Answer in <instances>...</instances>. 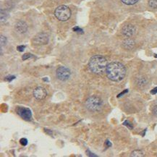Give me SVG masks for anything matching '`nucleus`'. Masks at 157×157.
<instances>
[{
  "label": "nucleus",
  "mask_w": 157,
  "mask_h": 157,
  "mask_svg": "<svg viewBox=\"0 0 157 157\" xmlns=\"http://www.w3.org/2000/svg\"><path fill=\"white\" fill-rule=\"evenodd\" d=\"M106 75L109 80L115 82H119L125 77L126 69L120 62H112L108 64L106 69Z\"/></svg>",
  "instance_id": "obj_1"
},
{
  "label": "nucleus",
  "mask_w": 157,
  "mask_h": 157,
  "mask_svg": "<svg viewBox=\"0 0 157 157\" xmlns=\"http://www.w3.org/2000/svg\"><path fill=\"white\" fill-rule=\"evenodd\" d=\"M108 65L107 60L102 55H94L90 59L88 62V68L91 71L97 75H102L106 72Z\"/></svg>",
  "instance_id": "obj_2"
},
{
  "label": "nucleus",
  "mask_w": 157,
  "mask_h": 157,
  "mask_svg": "<svg viewBox=\"0 0 157 157\" xmlns=\"http://www.w3.org/2000/svg\"><path fill=\"white\" fill-rule=\"evenodd\" d=\"M102 106L103 101L97 96H91L86 101V107L91 111H99L101 109Z\"/></svg>",
  "instance_id": "obj_3"
},
{
  "label": "nucleus",
  "mask_w": 157,
  "mask_h": 157,
  "mask_svg": "<svg viewBox=\"0 0 157 157\" xmlns=\"http://www.w3.org/2000/svg\"><path fill=\"white\" fill-rule=\"evenodd\" d=\"M54 15L60 21H66L71 17V10L65 5L59 6L54 11Z\"/></svg>",
  "instance_id": "obj_4"
},
{
  "label": "nucleus",
  "mask_w": 157,
  "mask_h": 157,
  "mask_svg": "<svg viewBox=\"0 0 157 157\" xmlns=\"http://www.w3.org/2000/svg\"><path fill=\"white\" fill-rule=\"evenodd\" d=\"M56 75L59 80H62V81H66V80H69L71 76V72L70 69H68L66 67L61 66L57 70Z\"/></svg>",
  "instance_id": "obj_5"
},
{
  "label": "nucleus",
  "mask_w": 157,
  "mask_h": 157,
  "mask_svg": "<svg viewBox=\"0 0 157 157\" xmlns=\"http://www.w3.org/2000/svg\"><path fill=\"white\" fill-rule=\"evenodd\" d=\"M33 44L36 46H42L46 45L49 42V37L46 33H38L32 40Z\"/></svg>",
  "instance_id": "obj_6"
},
{
  "label": "nucleus",
  "mask_w": 157,
  "mask_h": 157,
  "mask_svg": "<svg viewBox=\"0 0 157 157\" xmlns=\"http://www.w3.org/2000/svg\"><path fill=\"white\" fill-rule=\"evenodd\" d=\"M16 111L20 117H21L23 119L27 121H30L32 117V114H31V109H29L28 108L25 107H17Z\"/></svg>",
  "instance_id": "obj_7"
},
{
  "label": "nucleus",
  "mask_w": 157,
  "mask_h": 157,
  "mask_svg": "<svg viewBox=\"0 0 157 157\" xmlns=\"http://www.w3.org/2000/svg\"><path fill=\"white\" fill-rule=\"evenodd\" d=\"M47 95L46 90L43 87H37L33 91V96L38 100H42L46 98Z\"/></svg>",
  "instance_id": "obj_8"
},
{
  "label": "nucleus",
  "mask_w": 157,
  "mask_h": 157,
  "mask_svg": "<svg viewBox=\"0 0 157 157\" xmlns=\"http://www.w3.org/2000/svg\"><path fill=\"white\" fill-rule=\"evenodd\" d=\"M135 28L134 25L131 24H127L123 27L122 29V33L125 36L131 37L135 34Z\"/></svg>",
  "instance_id": "obj_9"
},
{
  "label": "nucleus",
  "mask_w": 157,
  "mask_h": 157,
  "mask_svg": "<svg viewBox=\"0 0 157 157\" xmlns=\"http://www.w3.org/2000/svg\"><path fill=\"white\" fill-rule=\"evenodd\" d=\"M15 30L20 33H25L28 31V25L24 21L20 20L15 25Z\"/></svg>",
  "instance_id": "obj_10"
},
{
  "label": "nucleus",
  "mask_w": 157,
  "mask_h": 157,
  "mask_svg": "<svg viewBox=\"0 0 157 157\" xmlns=\"http://www.w3.org/2000/svg\"><path fill=\"white\" fill-rule=\"evenodd\" d=\"M135 46V42L134 41L132 40L130 38H127L122 43V46L123 48L127 50H130L134 47Z\"/></svg>",
  "instance_id": "obj_11"
},
{
  "label": "nucleus",
  "mask_w": 157,
  "mask_h": 157,
  "mask_svg": "<svg viewBox=\"0 0 157 157\" xmlns=\"http://www.w3.org/2000/svg\"><path fill=\"white\" fill-rule=\"evenodd\" d=\"M148 83V80H147L146 78L144 76H140L137 78L136 80V85L138 88H143L147 85Z\"/></svg>",
  "instance_id": "obj_12"
},
{
  "label": "nucleus",
  "mask_w": 157,
  "mask_h": 157,
  "mask_svg": "<svg viewBox=\"0 0 157 157\" xmlns=\"http://www.w3.org/2000/svg\"><path fill=\"white\" fill-rule=\"evenodd\" d=\"M8 17V13L5 9H1V22H5Z\"/></svg>",
  "instance_id": "obj_13"
},
{
  "label": "nucleus",
  "mask_w": 157,
  "mask_h": 157,
  "mask_svg": "<svg viewBox=\"0 0 157 157\" xmlns=\"http://www.w3.org/2000/svg\"><path fill=\"white\" fill-rule=\"evenodd\" d=\"M143 156H144V154H143L142 151L140 150H135L134 152H133L132 154H131V156L133 157H141Z\"/></svg>",
  "instance_id": "obj_14"
},
{
  "label": "nucleus",
  "mask_w": 157,
  "mask_h": 157,
  "mask_svg": "<svg viewBox=\"0 0 157 157\" xmlns=\"http://www.w3.org/2000/svg\"><path fill=\"white\" fill-rule=\"evenodd\" d=\"M122 3L127 5H133L138 2V0H121Z\"/></svg>",
  "instance_id": "obj_15"
},
{
  "label": "nucleus",
  "mask_w": 157,
  "mask_h": 157,
  "mask_svg": "<svg viewBox=\"0 0 157 157\" xmlns=\"http://www.w3.org/2000/svg\"><path fill=\"white\" fill-rule=\"evenodd\" d=\"M148 5L152 8H157V0H149Z\"/></svg>",
  "instance_id": "obj_16"
},
{
  "label": "nucleus",
  "mask_w": 157,
  "mask_h": 157,
  "mask_svg": "<svg viewBox=\"0 0 157 157\" xmlns=\"http://www.w3.org/2000/svg\"><path fill=\"white\" fill-rule=\"evenodd\" d=\"M0 40H1V47L5 46L6 44V42H7V38H6V37L4 36H1V37H0Z\"/></svg>",
  "instance_id": "obj_17"
},
{
  "label": "nucleus",
  "mask_w": 157,
  "mask_h": 157,
  "mask_svg": "<svg viewBox=\"0 0 157 157\" xmlns=\"http://www.w3.org/2000/svg\"><path fill=\"white\" fill-rule=\"evenodd\" d=\"M20 142V144L22 145V146H26V145L28 144V140H27L26 138H21Z\"/></svg>",
  "instance_id": "obj_18"
},
{
  "label": "nucleus",
  "mask_w": 157,
  "mask_h": 157,
  "mask_svg": "<svg viewBox=\"0 0 157 157\" xmlns=\"http://www.w3.org/2000/svg\"><path fill=\"white\" fill-rule=\"evenodd\" d=\"M31 57H33L32 54H25L23 56L22 59H23V60H28V59L31 58Z\"/></svg>",
  "instance_id": "obj_19"
},
{
  "label": "nucleus",
  "mask_w": 157,
  "mask_h": 157,
  "mask_svg": "<svg viewBox=\"0 0 157 157\" xmlns=\"http://www.w3.org/2000/svg\"><path fill=\"white\" fill-rule=\"evenodd\" d=\"M73 31H75V32L79 33H83V31L82 30L81 28H80L79 27H75L73 28Z\"/></svg>",
  "instance_id": "obj_20"
},
{
  "label": "nucleus",
  "mask_w": 157,
  "mask_h": 157,
  "mask_svg": "<svg viewBox=\"0 0 157 157\" xmlns=\"http://www.w3.org/2000/svg\"><path fill=\"white\" fill-rule=\"evenodd\" d=\"M25 48V46H17V51H19V52H23V51H24Z\"/></svg>",
  "instance_id": "obj_21"
},
{
  "label": "nucleus",
  "mask_w": 157,
  "mask_h": 157,
  "mask_svg": "<svg viewBox=\"0 0 157 157\" xmlns=\"http://www.w3.org/2000/svg\"><path fill=\"white\" fill-rule=\"evenodd\" d=\"M153 113H154V115L155 116H156L157 117V105L155 106L154 109H153Z\"/></svg>",
  "instance_id": "obj_22"
},
{
  "label": "nucleus",
  "mask_w": 157,
  "mask_h": 157,
  "mask_svg": "<svg viewBox=\"0 0 157 157\" xmlns=\"http://www.w3.org/2000/svg\"><path fill=\"white\" fill-rule=\"evenodd\" d=\"M15 76H7V80H8V81H11V80H13V79H15Z\"/></svg>",
  "instance_id": "obj_23"
},
{
  "label": "nucleus",
  "mask_w": 157,
  "mask_h": 157,
  "mask_svg": "<svg viewBox=\"0 0 157 157\" xmlns=\"http://www.w3.org/2000/svg\"><path fill=\"white\" fill-rule=\"evenodd\" d=\"M151 93H152V94H156V93H157V87L154 88V89H153L152 91H151Z\"/></svg>",
  "instance_id": "obj_24"
}]
</instances>
